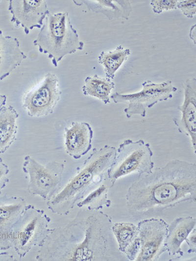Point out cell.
<instances>
[{"label":"cell","mask_w":196,"mask_h":261,"mask_svg":"<svg viewBox=\"0 0 196 261\" xmlns=\"http://www.w3.org/2000/svg\"><path fill=\"white\" fill-rule=\"evenodd\" d=\"M23 169L29 176V190L34 193L46 195L61 182L64 165L56 162L43 165L31 156H26L24 158Z\"/></svg>","instance_id":"cell-7"},{"label":"cell","mask_w":196,"mask_h":261,"mask_svg":"<svg viewBox=\"0 0 196 261\" xmlns=\"http://www.w3.org/2000/svg\"><path fill=\"white\" fill-rule=\"evenodd\" d=\"M33 44L48 55L55 67L68 54L82 50L84 43L73 27L67 12H49Z\"/></svg>","instance_id":"cell-2"},{"label":"cell","mask_w":196,"mask_h":261,"mask_svg":"<svg viewBox=\"0 0 196 261\" xmlns=\"http://www.w3.org/2000/svg\"><path fill=\"white\" fill-rule=\"evenodd\" d=\"M196 193V164L174 160L132 184L128 190V206L132 212L147 214L195 200Z\"/></svg>","instance_id":"cell-1"},{"label":"cell","mask_w":196,"mask_h":261,"mask_svg":"<svg viewBox=\"0 0 196 261\" xmlns=\"http://www.w3.org/2000/svg\"><path fill=\"white\" fill-rule=\"evenodd\" d=\"M141 91L136 93L122 94L115 93L111 96L115 103H127L128 106L124 109L127 118L139 115L145 117L147 108H150L159 101L167 100L172 97V93L177 88L171 81L156 83L147 80L142 83Z\"/></svg>","instance_id":"cell-5"},{"label":"cell","mask_w":196,"mask_h":261,"mask_svg":"<svg viewBox=\"0 0 196 261\" xmlns=\"http://www.w3.org/2000/svg\"><path fill=\"white\" fill-rule=\"evenodd\" d=\"M116 148L106 145L99 149L94 148L93 152L84 162L78 173L70 181L63 190L52 200V203H68L101 182L114 158Z\"/></svg>","instance_id":"cell-3"},{"label":"cell","mask_w":196,"mask_h":261,"mask_svg":"<svg viewBox=\"0 0 196 261\" xmlns=\"http://www.w3.org/2000/svg\"><path fill=\"white\" fill-rule=\"evenodd\" d=\"M176 7L188 18H192L196 12L195 0H182L177 2Z\"/></svg>","instance_id":"cell-22"},{"label":"cell","mask_w":196,"mask_h":261,"mask_svg":"<svg viewBox=\"0 0 196 261\" xmlns=\"http://www.w3.org/2000/svg\"><path fill=\"white\" fill-rule=\"evenodd\" d=\"M19 114L12 106L0 109V153H4L15 141Z\"/></svg>","instance_id":"cell-15"},{"label":"cell","mask_w":196,"mask_h":261,"mask_svg":"<svg viewBox=\"0 0 196 261\" xmlns=\"http://www.w3.org/2000/svg\"><path fill=\"white\" fill-rule=\"evenodd\" d=\"M153 153L148 142L143 140L126 139L116 150L114 158L107 171L112 183L119 178L134 172L149 174L152 172Z\"/></svg>","instance_id":"cell-4"},{"label":"cell","mask_w":196,"mask_h":261,"mask_svg":"<svg viewBox=\"0 0 196 261\" xmlns=\"http://www.w3.org/2000/svg\"><path fill=\"white\" fill-rule=\"evenodd\" d=\"M196 224V219L187 217L176 220L170 231L167 245L172 253H176L180 249L182 242L187 237Z\"/></svg>","instance_id":"cell-19"},{"label":"cell","mask_w":196,"mask_h":261,"mask_svg":"<svg viewBox=\"0 0 196 261\" xmlns=\"http://www.w3.org/2000/svg\"><path fill=\"white\" fill-rule=\"evenodd\" d=\"M61 93L58 77L49 72L36 88L24 95L23 107L30 117L47 116L53 112Z\"/></svg>","instance_id":"cell-6"},{"label":"cell","mask_w":196,"mask_h":261,"mask_svg":"<svg viewBox=\"0 0 196 261\" xmlns=\"http://www.w3.org/2000/svg\"><path fill=\"white\" fill-rule=\"evenodd\" d=\"M43 218L39 214L31 215L23 225L14 231V242L21 251H26L33 245L43 228Z\"/></svg>","instance_id":"cell-13"},{"label":"cell","mask_w":196,"mask_h":261,"mask_svg":"<svg viewBox=\"0 0 196 261\" xmlns=\"http://www.w3.org/2000/svg\"><path fill=\"white\" fill-rule=\"evenodd\" d=\"M6 101V96L0 93V109L5 105Z\"/></svg>","instance_id":"cell-24"},{"label":"cell","mask_w":196,"mask_h":261,"mask_svg":"<svg viewBox=\"0 0 196 261\" xmlns=\"http://www.w3.org/2000/svg\"><path fill=\"white\" fill-rule=\"evenodd\" d=\"M113 231L117 237L120 248L128 256L135 257L140 249V240L137 228L130 223H116Z\"/></svg>","instance_id":"cell-16"},{"label":"cell","mask_w":196,"mask_h":261,"mask_svg":"<svg viewBox=\"0 0 196 261\" xmlns=\"http://www.w3.org/2000/svg\"><path fill=\"white\" fill-rule=\"evenodd\" d=\"M26 58L16 38L5 36L0 30V80L8 76Z\"/></svg>","instance_id":"cell-12"},{"label":"cell","mask_w":196,"mask_h":261,"mask_svg":"<svg viewBox=\"0 0 196 261\" xmlns=\"http://www.w3.org/2000/svg\"><path fill=\"white\" fill-rule=\"evenodd\" d=\"M114 86L110 79L95 74L85 78L82 90L84 95L97 97L106 104L110 102L109 95Z\"/></svg>","instance_id":"cell-18"},{"label":"cell","mask_w":196,"mask_h":261,"mask_svg":"<svg viewBox=\"0 0 196 261\" xmlns=\"http://www.w3.org/2000/svg\"><path fill=\"white\" fill-rule=\"evenodd\" d=\"M182 116L180 119L174 118L173 121L179 132L190 138L194 152L196 148V79H188L185 83L184 100L178 107Z\"/></svg>","instance_id":"cell-10"},{"label":"cell","mask_w":196,"mask_h":261,"mask_svg":"<svg viewBox=\"0 0 196 261\" xmlns=\"http://www.w3.org/2000/svg\"><path fill=\"white\" fill-rule=\"evenodd\" d=\"M138 231L140 252L137 260H153L157 256L166 236V224L161 220H146L139 223Z\"/></svg>","instance_id":"cell-9"},{"label":"cell","mask_w":196,"mask_h":261,"mask_svg":"<svg viewBox=\"0 0 196 261\" xmlns=\"http://www.w3.org/2000/svg\"><path fill=\"white\" fill-rule=\"evenodd\" d=\"M8 172L9 169L7 166L0 158V193L8 181L7 177Z\"/></svg>","instance_id":"cell-23"},{"label":"cell","mask_w":196,"mask_h":261,"mask_svg":"<svg viewBox=\"0 0 196 261\" xmlns=\"http://www.w3.org/2000/svg\"><path fill=\"white\" fill-rule=\"evenodd\" d=\"M177 0H153L150 4L154 12L159 14L163 10H168L176 8Z\"/></svg>","instance_id":"cell-21"},{"label":"cell","mask_w":196,"mask_h":261,"mask_svg":"<svg viewBox=\"0 0 196 261\" xmlns=\"http://www.w3.org/2000/svg\"><path fill=\"white\" fill-rule=\"evenodd\" d=\"M87 7L94 12L105 15L109 20L122 17L126 19L132 10L128 0H82Z\"/></svg>","instance_id":"cell-17"},{"label":"cell","mask_w":196,"mask_h":261,"mask_svg":"<svg viewBox=\"0 0 196 261\" xmlns=\"http://www.w3.org/2000/svg\"><path fill=\"white\" fill-rule=\"evenodd\" d=\"M93 130L87 122L74 121L65 128V145L66 153L79 159L92 148Z\"/></svg>","instance_id":"cell-11"},{"label":"cell","mask_w":196,"mask_h":261,"mask_svg":"<svg viewBox=\"0 0 196 261\" xmlns=\"http://www.w3.org/2000/svg\"><path fill=\"white\" fill-rule=\"evenodd\" d=\"M22 203L10 198L0 197V246L12 232L18 217L22 213Z\"/></svg>","instance_id":"cell-14"},{"label":"cell","mask_w":196,"mask_h":261,"mask_svg":"<svg viewBox=\"0 0 196 261\" xmlns=\"http://www.w3.org/2000/svg\"><path fill=\"white\" fill-rule=\"evenodd\" d=\"M8 10L11 22L16 27H22L26 34L35 27L41 28L49 12L44 0H10Z\"/></svg>","instance_id":"cell-8"},{"label":"cell","mask_w":196,"mask_h":261,"mask_svg":"<svg viewBox=\"0 0 196 261\" xmlns=\"http://www.w3.org/2000/svg\"><path fill=\"white\" fill-rule=\"evenodd\" d=\"M130 54V50L121 45L113 51H102L98 58L99 63L104 67L106 77L113 79L115 73Z\"/></svg>","instance_id":"cell-20"}]
</instances>
